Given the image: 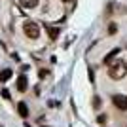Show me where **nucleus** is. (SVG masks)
Returning <instances> with one entry per match:
<instances>
[{
  "instance_id": "nucleus-10",
  "label": "nucleus",
  "mask_w": 127,
  "mask_h": 127,
  "mask_svg": "<svg viewBox=\"0 0 127 127\" xmlns=\"http://www.w3.org/2000/svg\"><path fill=\"white\" fill-rule=\"evenodd\" d=\"M116 31H118V27L114 25V23H112V25L108 27V34H114V32H116Z\"/></svg>"
},
{
  "instance_id": "nucleus-4",
  "label": "nucleus",
  "mask_w": 127,
  "mask_h": 127,
  "mask_svg": "<svg viewBox=\"0 0 127 127\" xmlns=\"http://www.w3.org/2000/svg\"><path fill=\"white\" fill-rule=\"evenodd\" d=\"M19 6L25 10H34L38 6V0H19Z\"/></svg>"
},
{
  "instance_id": "nucleus-2",
  "label": "nucleus",
  "mask_w": 127,
  "mask_h": 127,
  "mask_svg": "<svg viewBox=\"0 0 127 127\" xmlns=\"http://www.w3.org/2000/svg\"><path fill=\"white\" fill-rule=\"evenodd\" d=\"M23 32H25V36L31 38V40L40 38V27H38V23H34V21H25L23 23Z\"/></svg>"
},
{
  "instance_id": "nucleus-5",
  "label": "nucleus",
  "mask_w": 127,
  "mask_h": 127,
  "mask_svg": "<svg viewBox=\"0 0 127 127\" xmlns=\"http://www.w3.org/2000/svg\"><path fill=\"white\" fill-rule=\"evenodd\" d=\"M27 87H29V82H27V78L25 76H19V78H17V89L21 91H27Z\"/></svg>"
},
{
  "instance_id": "nucleus-3",
  "label": "nucleus",
  "mask_w": 127,
  "mask_h": 127,
  "mask_svg": "<svg viewBox=\"0 0 127 127\" xmlns=\"http://www.w3.org/2000/svg\"><path fill=\"white\" fill-rule=\"evenodd\" d=\"M112 102H114V106L120 108V110H127V97L125 95H114L112 97Z\"/></svg>"
},
{
  "instance_id": "nucleus-1",
  "label": "nucleus",
  "mask_w": 127,
  "mask_h": 127,
  "mask_svg": "<svg viewBox=\"0 0 127 127\" xmlns=\"http://www.w3.org/2000/svg\"><path fill=\"white\" fill-rule=\"evenodd\" d=\"M108 76L112 80H122L127 76V63L122 61V59H116L108 64Z\"/></svg>"
},
{
  "instance_id": "nucleus-7",
  "label": "nucleus",
  "mask_w": 127,
  "mask_h": 127,
  "mask_svg": "<svg viewBox=\"0 0 127 127\" xmlns=\"http://www.w3.org/2000/svg\"><path fill=\"white\" fill-rule=\"evenodd\" d=\"M11 68H4V70H0V82H8V80L11 78Z\"/></svg>"
},
{
  "instance_id": "nucleus-8",
  "label": "nucleus",
  "mask_w": 127,
  "mask_h": 127,
  "mask_svg": "<svg viewBox=\"0 0 127 127\" xmlns=\"http://www.w3.org/2000/svg\"><path fill=\"white\" fill-rule=\"evenodd\" d=\"M17 112H19V116H21V118L29 116V108H27L25 102H19V104H17Z\"/></svg>"
},
{
  "instance_id": "nucleus-11",
  "label": "nucleus",
  "mask_w": 127,
  "mask_h": 127,
  "mask_svg": "<svg viewBox=\"0 0 127 127\" xmlns=\"http://www.w3.org/2000/svg\"><path fill=\"white\" fill-rule=\"evenodd\" d=\"M2 97H4V99H10V91H8V89H2Z\"/></svg>"
},
{
  "instance_id": "nucleus-6",
  "label": "nucleus",
  "mask_w": 127,
  "mask_h": 127,
  "mask_svg": "<svg viewBox=\"0 0 127 127\" xmlns=\"http://www.w3.org/2000/svg\"><path fill=\"white\" fill-rule=\"evenodd\" d=\"M118 53H120V49H118V48H116V49H112V51L108 53V55H106L104 59H102V63H104V64H110L112 61L116 59V55H118Z\"/></svg>"
},
{
  "instance_id": "nucleus-12",
  "label": "nucleus",
  "mask_w": 127,
  "mask_h": 127,
  "mask_svg": "<svg viewBox=\"0 0 127 127\" xmlns=\"http://www.w3.org/2000/svg\"><path fill=\"white\" fill-rule=\"evenodd\" d=\"M63 2H70V0H63Z\"/></svg>"
},
{
  "instance_id": "nucleus-9",
  "label": "nucleus",
  "mask_w": 127,
  "mask_h": 127,
  "mask_svg": "<svg viewBox=\"0 0 127 127\" xmlns=\"http://www.w3.org/2000/svg\"><path fill=\"white\" fill-rule=\"evenodd\" d=\"M46 29H48V34H49V38H51V40H55V38H57V34H59V29H53V27H46Z\"/></svg>"
}]
</instances>
